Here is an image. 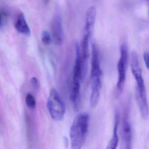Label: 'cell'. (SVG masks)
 <instances>
[{"instance_id": "obj_15", "label": "cell", "mask_w": 149, "mask_h": 149, "mask_svg": "<svg viewBox=\"0 0 149 149\" xmlns=\"http://www.w3.org/2000/svg\"><path fill=\"white\" fill-rule=\"evenodd\" d=\"M41 39L45 45H50L52 42V38L49 33L47 30H43L41 33Z\"/></svg>"}, {"instance_id": "obj_2", "label": "cell", "mask_w": 149, "mask_h": 149, "mask_svg": "<svg viewBox=\"0 0 149 149\" xmlns=\"http://www.w3.org/2000/svg\"><path fill=\"white\" fill-rule=\"evenodd\" d=\"M47 109L52 119L61 121L66 112L65 104L61 95L54 88L51 89L47 102Z\"/></svg>"}, {"instance_id": "obj_16", "label": "cell", "mask_w": 149, "mask_h": 149, "mask_svg": "<svg viewBox=\"0 0 149 149\" xmlns=\"http://www.w3.org/2000/svg\"><path fill=\"white\" fill-rule=\"evenodd\" d=\"M30 83L31 86L34 90L36 91H37L39 88V83L38 80L36 77H32L30 80Z\"/></svg>"}, {"instance_id": "obj_17", "label": "cell", "mask_w": 149, "mask_h": 149, "mask_svg": "<svg viewBox=\"0 0 149 149\" xmlns=\"http://www.w3.org/2000/svg\"><path fill=\"white\" fill-rule=\"evenodd\" d=\"M143 59L145 63L146 66L148 69L149 70V53L145 52L143 55Z\"/></svg>"}, {"instance_id": "obj_12", "label": "cell", "mask_w": 149, "mask_h": 149, "mask_svg": "<svg viewBox=\"0 0 149 149\" xmlns=\"http://www.w3.org/2000/svg\"><path fill=\"white\" fill-rule=\"evenodd\" d=\"M126 117H124L123 123V139L125 148L130 149L132 133L130 125Z\"/></svg>"}, {"instance_id": "obj_3", "label": "cell", "mask_w": 149, "mask_h": 149, "mask_svg": "<svg viewBox=\"0 0 149 149\" xmlns=\"http://www.w3.org/2000/svg\"><path fill=\"white\" fill-rule=\"evenodd\" d=\"M128 59V48L125 43L120 47V57L118 64V81L115 90V96L118 97L123 92L125 80L126 67Z\"/></svg>"}, {"instance_id": "obj_14", "label": "cell", "mask_w": 149, "mask_h": 149, "mask_svg": "<svg viewBox=\"0 0 149 149\" xmlns=\"http://www.w3.org/2000/svg\"><path fill=\"white\" fill-rule=\"evenodd\" d=\"M9 15V13L6 9L1 8V20H0V27L1 28L5 26L7 23Z\"/></svg>"}, {"instance_id": "obj_8", "label": "cell", "mask_w": 149, "mask_h": 149, "mask_svg": "<svg viewBox=\"0 0 149 149\" xmlns=\"http://www.w3.org/2000/svg\"><path fill=\"white\" fill-rule=\"evenodd\" d=\"M136 97L141 116L143 118L146 119L149 114V107L146 92H140L136 88Z\"/></svg>"}, {"instance_id": "obj_18", "label": "cell", "mask_w": 149, "mask_h": 149, "mask_svg": "<svg viewBox=\"0 0 149 149\" xmlns=\"http://www.w3.org/2000/svg\"><path fill=\"white\" fill-rule=\"evenodd\" d=\"M43 1L45 4H48L49 2V0H43Z\"/></svg>"}, {"instance_id": "obj_9", "label": "cell", "mask_w": 149, "mask_h": 149, "mask_svg": "<svg viewBox=\"0 0 149 149\" xmlns=\"http://www.w3.org/2000/svg\"><path fill=\"white\" fill-rule=\"evenodd\" d=\"M72 107L75 111H77L80 108V82L72 81L70 88V95Z\"/></svg>"}, {"instance_id": "obj_19", "label": "cell", "mask_w": 149, "mask_h": 149, "mask_svg": "<svg viewBox=\"0 0 149 149\" xmlns=\"http://www.w3.org/2000/svg\"><path fill=\"white\" fill-rule=\"evenodd\" d=\"M147 1H149V0H147Z\"/></svg>"}, {"instance_id": "obj_5", "label": "cell", "mask_w": 149, "mask_h": 149, "mask_svg": "<svg viewBox=\"0 0 149 149\" xmlns=\"http://www.w3.org/2000/svg\"><path fill=\"white\" fill-rule=\"evenodd\" d=\"M51 31L52 37L55 44L61 45L63 40V29L61 17L59 14L56 15L52 19Z\"/></svg>"}, {"instance_id": "obj_6", "label": "cell", "mask_w": 149, "mask_h": 149, "mask_svg": "<svg viewBox=\"0 0 149 149\" xmlns=\"http://www.w3.org/2000/svg\"><path fill=\"white\" fill-rule=\"evenodd\" d=\"M91 52V80L101 79L102 71L101 69L99 59V50L95 43L92 44Z\"/></svg>"}, {"instance_id": "obj_10", "label": "cell", "mask_w": 149, "mask_h": 149, "mask_svg": "<svg viewBox=\"0 0 149 149\" xmlns=\"http://www.w3.org/2000/svg\"><path fill=\"white\" fill-rule=\"evenodd\" d=\"M15 27L20 33L24 35L29 36L31 34V30L27 23L24 14H19L15 23Z\"/></svg>"}, {"instance_id": "obj_4", "label": "cell", "mask_w": 149, "mask_h": 149, "mask_svg": "<svg viewBox=\"0 0 149 149\" xmlns=\"http://www.w3.org/2000/svg\"><path fill=\"white\" fill-rule=\"evenodd\" d=\"M131 68L133 76L136 82V87L139 91H146L145 86L142 77V70L139 65L138 56L136 52L132 53L131 58Z\"/></svg>"}, {"instance_id": "obj_13", "label": "cell", "mask_w": 149, "mask_h": 149, "mask_svg": "<svg viewBox=\"0 0 149 149\" xmlns=\"http://www.w3.org/2000/svg\"><path fill=\"white\" fill-rule=\"evenodd\" d=\"M26 102L27 106L31 109H34L36 108V102L34 97L32 94L28 93L26 95Z\"/></svg>"}, {"instance_id": "obj_11", "label": "cell", "mask_w": 149, "mask_h": 149, "mask_svg": "<svg viewBox=\"0 0 149 149\" xmlns=\"http://www.w3.org/2000/svg\"><path fill=\"white\" fill-rule=\"evenodd\" d=\"M119 123V113L118 110L115 111L114 116V127L112 137L107 145V149H115L117 147L118 143V129Z\"/></svg>"}, {"instance_id": "obj_1", "label": "cell", "mask_w": 149, "mask_h": 149, "mask_svg": "<svg viewBox=\"0 0 149 149\" xmlns=\"http://www.w3.org/2000/svg\"><path fill=\"white\" fill-rule=\"evenodd\" d=\"M89 120V115L85 112L79 114L74 119L70 132L72 149H81L85 143L88 132Z\"/></svg>"}, {"instance_id": "obj_7", "label": "cell", "mask_w": 149, "mask_h": 149, "mask_svg": "<svg viewBox=\"0 0 149 149\" xmlns=\"http://www.w3.org/2000/svg\"><path fill=\"white\" fill-rule=\"evenodd\" d=\"M96 16V9L94 6L90 7L86 13L85 26L84 35L91 38L94 30L95 21Z\"/></svg>"}]
</instances>
